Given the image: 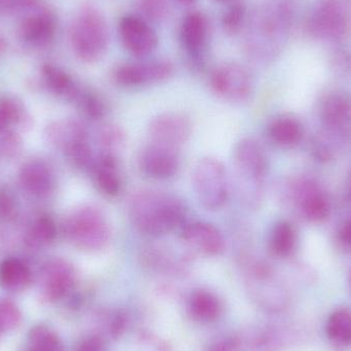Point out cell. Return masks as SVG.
<instances>
[{
	"mask_svg": "<svg viewBox=\"0 0 351 351\" xmlns=\"http://www.w3.org/2000/svg\"><path fill=\"white\" fill-rule=\"evenodd\" d=\"M29 121L22 103L10 97L0 99V135L10 132L12 125L24 128L29 125Z\"/></svg>",
	"mask_w": 351,
	"mask_h": 351,
	"instance_id": "cell-30",
	"label": "cell"
},
{
	"mask_svg": "<svg viewBox=\"0 0 351 351\" xmlns=\"http://www.w3.org/2000/svg\"><path fill=\"white\" fill-rule=\"evenodd\" d=\"M142 259L152 268L169 270L180 266L181 260L169 247L150 245L142 250Z\"/></svg>",
	"mask_w": 351,
	"mask_h": 351,
	"instance_id": "cell-31",
	"label": "cell"
},
{
	"mask_svg": "<svg viewBox=\"0 0 351 351\" xmlns=\"http://www.w3.org/2000/svg\"><path fill=\"white\" fill-rule=\"evenodd\" d=\"M75 103L84 115L95 121L104 117L106 112V105L104 101L96 93L86 88L82 90V94Z\"/></svg>",
	"mask_w": 351,
	"mask_h": 351,
	"instance_id": "cell-34",
	"label": "cell"
},
{
	"mask_svg": "<svg viewBox=\"0 0 351 351\" xmlns=\"http://www.w3.org/2000/svg\"><path fill=\"white\" fill-rule=\"evenodd\" d=\"M141 16L150 23H164L172 12L170 0H138Z\"/></svg>",
	"mask_w": 351,
	"mask_h": 351,
	"instance_id": "cell-33",
	"label": "cell"
},
{
	"mask_svg": "<svg viewBox=\"0 0 351 351\" xmlns=\"http://www.w3.org/2000/svg\"><path fill=\"white\" fill-rule=\"evenodd\" d=\"M20 181L23 187L33 195L47 196L55 186V176L47 162L34 160L22 167Z\"/></svg>",
	"mask_w": 351,
	"mask_h": 351,
	"instance_id": "cell-19",
	"label": "cell"
},
{
	"mask_svg": "<svg viewBox=\"0 0 351 351\" xmlns=\"http://www.w3.org/2000/svg\"><path fill=\"white\" fill-rule=\"evenodd\" d=\"M56 235L57 228L53 221L49 217H41L27 233L25 241L30 249H39L49 245L56 239Z\"/></svg>",
	"mask_w": 351,
	"mask_h": 351,
	"instance_id": "cell-32",
	"label": "cell"
},
{
	"mask_svg": "<svg viewBox=\"0 0 351 351\" xmlns=\"http://www.w3.org/2000/svg\"><path fill=\"white\" fill-rule=\"evenodd\" d=\"M117 32L123 49L136 59H147L158 49V32L141 14H123L119 19Z\"/></svg>",
	"mask_w": 351,
	"mask_h": 351,
	"instance_id": "cell-13",
	"label": "cell"
},
{
	"mask_svg": "<svg viewBox=\"0 0 351 351\" xmlns=\"http://www.w3.org/2000/svg\"><path fill=\"white\" fill-rule=\"evenodd\" d=\"M23 351H65L59 334L45 324H38L29 330Z\"/></svg>",
	"mask_w": 351,
	"mask_h": 351,
	"instance_id": "cell-26",
	"label": "cell"
},
{
	"mask_svg": "<svg viewBox=\"0 0 351 351\" xmlns=\"http://www.w3.org/2000/svg\"><path fill=\"white\" fill-rule=\"evenodd\" d=\"M192 186L199 204L208 210H219L228 202L230 183L224 165L214 158L198 160L192 173Z\"/></svg>",
	"mask_w": 351,
	"mask_h": 351,
	"instance_id": "cell-6",
	"label": "cell"
},
{
	"mask_svg": "<svg viewBox=\"0 0 351 351\" xmlns=\"http://www.w3.org/2000/svg\"><path fill=\"white\" fill-rule=\"evenodd\" d=\"M6 43L5 40H4L3 37L0 35V55L5 51Z\"/></svg>",
	"mask_w": 351,
	"mask_h": 351,
	"instance_id": "cell-46",
	"label": "cell"
},
{
	"mask_svg": "<svg viewBox=\"0 0 351 351\" xmlns=\"http://www.w3.org/2000/svg\"><path fill=\"white\" fill-rule=\"evenodd\" d=\"M65 233L72 245L86 252H98L110 243L111 228L104 213L94 206L75 208L65 222Z\"/></svg>",
	"mask_w": 351,
	"mask_h": 351,
	"instance_id": "cell-5",
	"label": "cell"
},
{
	"mask_svg": "<svg viewBox=\"0 0 351 351\" xmlns=\"http://www.w3.org/2000/svg\"><path fill=\"white\" fill-rule=\"evenodd\" d=\"M326 333L330 341L337 346L351 344V311L340 308L330 315L326 325Z\"/></svg>",
	"mask_w": 351,
	"mask_h": 351,
	"instance_id": "cell-29",
	"label": "cell"
},
{
	"mask_svg": "<svg viewBox=\"0 0 351 351\" xmlns=\"http://www.w3.org/2000/svg\"><path fill=\"white\" fill-rule=\"evenodd\" d=\"M24 0H0V14H16Z\"/></svg>",
	"mask_w": 351,
	"mask_h": 351,
	"instance_id": "cell-41",
	"label": "cell"
},
{
	"mask_svg": "<svg viewBox=\"0 0 351 351\" xmlns=\"http://www.w3.org/2000/svg\"><path fill=\"white\" fill-rule=\"evenodd\" d=\"M298 192L299 204L305 218L313 222H321L329 216L330 204L325 194L307 186L301 187Z\"/></svg>",
	"mask_w": 351,
	"mask_h": 351,
	"instance_id": "cell-24",
	"label": "cell"
},
{
	"mask_svg": "<svg viewBox=\"0 0 351 351\" xmlns=\"http://www.w3.org/2000/svg\"><path fill=\"white\" fill-rule=\"evenodd\" d=\"M107 321L106 329L109 335L112 337H119L125 329V324H127V319L125 315L121 311H117L111 313L110 317H108Z\"/></svg>",
	"mask_w": 351,
	"mask_h": 351,
	"instance_id": "cell-39",
	"label": "cell"
},
{
	"mask_svg": "<svg viewBox=\"0 0 351 351\" xmlns=\"http://www.w3.org/2000/svg\"><path fill=\"white\" fill-rule=\"evenodd\" d=\"M70 43L74 55L86 64H96L106 56L110 45L108 21L100 8L84 3L75 12Z\"/></svg>",
	"mask_w": 351,
	"mask_h": 351,
	"instance_id": "cell-4",
	"label": "cell"
},
{
	"mask_svg": "<svg viewBox=\"0 0 351 351\" xmlns=\"http://www.w3.org/2000/svg\"><path fill=\"white\" fill-rule=\"evenodd\" d=\"M294 21L292 0H259L252 10L243 34V49L252 62L269 63L280 56Z\"/></svg>",
	"mask_w": 351,
	"mask_h": 351,
	"instance_id": "cell-1",
	"label": "cell"
},
{
	"mask_svg": "<svg viewBox=\"0 0 351 351\" xmlns=\"http://www.w3.org/2000/svg\"><path fill=\"white\" fill-rule=\"evenodd\" d=\"M250 10L243 0L225 5L221 16V28L229 37L239 36L245 31Z\"/></svg>",
	"mask_w": 351,
	"mask_h": 351,
	"instance_id": "cell-28",
	"label": "cell"
},
{
	"mask_svg": "<svg viewBox=\"0 0 351 351\" xmlns=\"http://www.w3.org/2000/svg\"><path fill=\"white\" fill-rule=\"evenodd\" d=\"M296 230L291 223L280 221L274 225L269 237V249L278 258H288L296 247Z\"/></svg>",
	"mask_w": 351,
	"mask_h": 351,
	"instance_id": "cell-27",
	"label": "cell"
},
{
	"mask_svg": "<svg viewBox=\"0 0 351 351\" xmlns=\"http://www.w3.org/2000/svg\"><path fill=\"white\" fill-rule=\"evenodd\" d=\"M176 2L182 6H192L197 2V0H175Z\"/></svg>",
	"mask_w": 351,
	"mask_h": 351,
	"instance_id": "cell-44",
	"label": "cell"
},
{
	"mask_svg": "<svg viewBox=\"0 0 351 351\" xmlns=\"http://www.w3.org/2000/svg\"><path fill=\"white\" fill-rule=\"evenodd\" d=\"M138 165L142 174L154 180L175 177L181 166L179 150L149 142L140 152Z\"/></svg>",
	"mask_w": 351,
	"mask_h": 351,
	"instance_id": "cell-15",
	"label": "cell"
},
{
	"mask_svg": "<svg viewBox=\"0 0 351 351\" xmlns=\"http://www.w3.org/2000/svg\"><path fill=\"white\" fill-rule=\"evenodd\" d=\"M14 210L12 199L5 192H0V215L3 217L10 216Z\"/></svg>",
	"mask_w": 351,
	"mask_h": 351,
	"instance_id": "cell-40",
	"label": "cell"
},
{
	"mask_svg": "<svg viewBox=\"0 0 351 351\" xmlns=\"http://www.w3.org/2000/svg\"><path fill=\"white\" fill-rule=\"evenodd\" d=\"M32 282L30 268L19 259L10 258L0 265V287L6 292L21 293Z\"/></svg>",
	"mask_w": 351,
	"mask_h": 351,
	"instance_id": "cell-21",
	"label": "cell"
},
{
	"mask_svg": "<svg viewBox=\"0 0 351 351\" xmlns=\"http://www.w3.org/2000/svg\"><path fill=\"white\" fill-rule=\"evenodd\" d=\"M22 319V311L14 301L0 299V335L16 330Z\"/></svg>",
	"mask_w": 351,
	"mask_h": 351,
	"instance_id": "cell-35",
	"label": "cell"
},
{
	"mask_svg": "<svg viewBox=\"0 0 351 351\" xmlns=\"http://www.w3.org/2000/svg\"><path fill=\"white\" fill-rule=\"evenodd\" d=\"M322 117L326 125L342 130L351 123V99L346 94L330 95L322 108Z\"/></svg>",
	"mask_w": 351,
	"mask_h": 351,
	"instance_id": "cell-23",
	"label": "cell"
},
{
	"mask_svg": "<svg viewBox=\"0 0 351 351\" xmlns=\"http://www.w3.org/2000/svg\"><path fill=\"white\" fill-rule=\"evenodd\" d=\"M339 241L346 245V247H351V219L346 221L339 230Z\"/></svg>",
	"mask_w": 351,
	"mask_h": 351,
	"instance_id": "cell-42",
	"label": "cell"
},
{
	"mask_svg": "<svg viewBox=\"0 0 351 351\" xmlns=\"http://www.w3.org/2000/svg\"><path fill=\"white\" fill-rule=\"evenodd\" d=\"M191 123L178 112L162 113L152 119L148 128L149 142L180 150L191 136Z\"/></svg>",
	"mask_w": 351,
	"mask_h": 351,
	"instance_id": "cell-16",
	"label": "cell"
},
{
	"mask_svg": "<svg viewBox=\"0 0 351 351\" xmlns=\"http://www.w3.org/2000/svg\"><path fill=\"white\" fill-rule=\"evenodd\" d=\"M179 41L188 64L194 70H202L208 61L212 41V26L202 10H191L182 19Z\"/></svg>",
	"mask_w": 351,
	"mask_h": 351,
	"instance_id": "cell-8",
	"label": "cell"
},
{
	"mask_svg": "<svg viewBox=\"0 0 351 351\" xmlns=\"http://www.w3.org/2000/svg\"><path fill=\"white\" fill-rule=\"evenodd\" d=\"M267 173V156L259 142L252 138L241 139L233 152V179L237 196L243 206L259 208Z\"/></svg>",
	"mask_w": 351,
	"mask_h": 351,
	"instance_id": "cell-3",
	"label": "cell"
},
{
	"mask_svg": "<svg viewBox=\"0 0 351 351\" xmlns=\"http://www.w3.org/2000/svg\"><path fill=\"white\" fill-rule=\"evenodd\" d=\"M350 25L348 10L341 0H317L305 21L307 32L317 39L339 40Z\"/></svg>",
	"mask_w": 351,
	"mask_h": 351,
	"instance_id": "cell-11",
	"label": "cell"
},
{
	"mask_svg": "<svg viewBox=\"0 0 351 351\" xmlns=\"http://www.w3.org/2000/svg\"><path fill=\"white\" fill-rule=\"evenodd\" d=\"M21 40L33 47H45L55 39L58 18L55 10L43 0H24L16 12Z\"/></svg>",
	"mask_w": 351,
	"mask_h": 351,
	"instance_id": "cell-7",
	"label": "cell"
},
{
	"mask_svg": "<svg viewBox=\"0 0 351 351\" xmlns=\"http://www.w3.org/2000/svg\"><path fill=\"white\" fill-rule=\"evenodd\" d=\"M47 136L51 144L65 152L74 166L80 169L92 168V150L88 133L82 123L74 119L56 121L47 127Z\"/></svg>",
	"mask_w": 351,
	"mask_h": 351,
	"instance_id": "cell-10",
	"label": "cell"
},
{
	"mask_svg": "<svg viewBox=\"0 0 351 351\" xmlns=\"http://www.w3.org/2000/svg\"><path fill=\"white\" fill-rule=\"evenodd\" d=\"M175 65L168 59H137L113 68L111 78L117 86L140 88L168 82L174 76Z\"/></svg>",
	"mask_w": 351,
	"mask_h": 351,
	"instance_id": "cell-9",
	"label": "cell"
},
{
	"mask_svg": "<svg viewBox=\"0 0 351 351\" xmlns=\"http://www.w3.org/2000/svg\"><path fill=\"white\" fill-rule=\"evenodd\" d=\"M74 351H106V346L101 336L88 335L76 343Z\"/></svg>",
	"mask_w": 351,
	"mask_h": 351,
	"instance_id": "cell-38",
	"label": "cell"
},
{
	"mask_svg": "<svg viewBox=\"0 0 351 351\" xmlns=\"http://www.w3.org/2000/svg\"><path fill=\"white\" fill-rule=\"evenodd\" d=\"M134 227L142 234L160 237L183 224L186 208L181 199L158 190H142L134 194L129 206Z\"/></svg>",
	"mask_w": 351,
	"mask_h": 351,
	"instance_id": "cell-2",
	"label": "cell"
},
{
	"mask_svg": "<svg viewBox=\"0 0 351 351\" xmlns=\"http://www.w3.org/2000/svg\"><path fill=\"white\" fill-rule=\"evenodd\" d=\"M188 311L196 321L214 322L220 317L222 313V304L220 299L210 291H194L188 300Z\"/></svg>",
	"mask_w": 351,
	"mask_h": 351,
	"instance_id": "cell-22",
	"label": "cell"
},
{
	"mask_svg": "<svg viewBox=\"0 0 351 351\" xmlns=\"http://www.w3.org/2000/svg\"><path fill=\"white\" fill-rule=\"evenodd\" d=\"M94 182L101 193L108 197L119 195L123 189V176L117 156L101 154L90 168Z\"/></svg>",
	"mask_w": 351,
	"mask_h": 351,
	"instance_id": "cell-18",
	"label": "cell"
},
{
	"mask_svg": "<svg viewBox=\"0 0 351 351\" xmlns=\"http://www.w3.org/2000/svg\"><path fill=\"white\" fill-rule=\"evenodd\" d=\"M41 71L45 84L53 94L73 102L77 101L84 88L65 70L53 64H45Z\"/></svg>",
	"mask_w": 351,
	"mask_h": 351,
	"instance_id": "cell-20",
	"label": "cell"
},
{
	"mask_svg": "<svg viewBox=\"0 0 351 351\" xmlns=\"http://www.w3.org/2000/svg\"><path fill=\"white\" fill-rule=\"evenodd\" d=\"M210 86L220 98L229 102L243 103L253 94L254 78L243 64L225 62L210 72Z\"/></svg>",
	"mask_w": 351,
	"mask_h": 351,
	"instance_id": "cell-12",
	"label": "cell"
},
{
	"mask_svg": "<svg viewBox=\"0 0 351 351\" xmlns=\"http://www.w3.org/2000/svg\"><path fill=\"white\" fill-rule=\"evenodd\" d=\"M270 140L280 147L296 146L302 139L303 130L300 123L291 117H280L270 123L268 129Z\"/></svg>",
	"mask_w": 351,
	"mask_h": 351,
	"instance_id": "cell-25",
	"label": "cell"
},
{
	"mask_svg": "<svg viewBox=\"0 0 351 351\" xmlns=\"http://www.w3.org/2000/svg\"><path fill=\"white\" fill-rule=\"evenodd\" d=\"M350 284H351V276H350Z\"/></svg>",
	"mask_w": 351,
	"mask_h": 351,
	"instance_id": "cell-47",
	"label": "cell"
},
{
	"mask_svg": "<svg viewBox=\"0 0 351 351\" xmlns=\"http://www.w3.org/2000/svg\"><path fill=\"white\" fill-rule=\"evenodd\" d=\"M208 351H235V344L231 340L217 342Z\"/></svg>",
	"mask_w": 351,
	"mask_h": 351,
	"instance_id": "cell-43",
	"label": "cell"
},
{
	"mask_svg": "<svg viewBox=\"0 0 351 351\" xmlns=\"http://www.w3.org/2000/svg\"><path fill=\"white\" fill-rule=\"evenodd\" d=\"M76 271L67 260L55 258L43 265L39 278V297L45 303H56L73 290Z\"/></svg>",
	"mask_w": 351,
	"mask_h": 351,
	"instance_id": "cell-14",
	"label": "cell"
},
{
	"mask_svg": "<svg viewBox=\"0 0 351 351\" xmlns=\"http://www.w3.org/2000/svg\"><path fill=\"white\" fill-rule=\"evenodd\" d=\"M0 138V150L5 156H14L20 152L21 139L16 133L10 131L1 134Z\"/></svg>",
	"mask_w": 351,
	"mask_h": 351,
	"instance_id": "cell-37",
	"label": "cell"
},
{
	"mask_svg": "<svg viewBox=\"0 0 351 351\" xmlns=\"http://www.w3.org/2000/svg\"><path fill=\"white\" fill-rule=\"evenodd\" d=\"M181 241L193 253L215 257L224 252L225 239L215 225L204 221L188 223L182 229Z\"/></svg>",
	"mask_w": 351,
	"mask_h": 351,
	"instance_id": "cell-17",
	"label": "cell"
},
{
	"mask_svg": "<svg viewBox=\"0 0 351 351\" xmlns=\"http://www.w3.org/2000/svg\"><path fill=\"white\" fill-rule=\"evenodd\" d=\"M125 132L114 125H107L103 128L100 133V144L103 148V154L117 156L125 146Z\"/></svg>",
	"mask_w": 351,
	"mask_h": 351,
	"instance_id": "cell-36",
	"label": "cell"
},
{
	"mask_svg": "<svg viewBox=\"0 0 351 351\" xmlns=\"http://www.w3.org/2000/svg\"><path fill=\"white\" fill-rule=\"evenodd\" d=\"M217 3L223 4V5H228V4L233 3V2L239 1V0H214Z\"/></svg>",
	"mask_w": 351,
	"mask_h": 351,
	"instance_id": "cell-45",
	"label": "cell"
}]
</instances>
